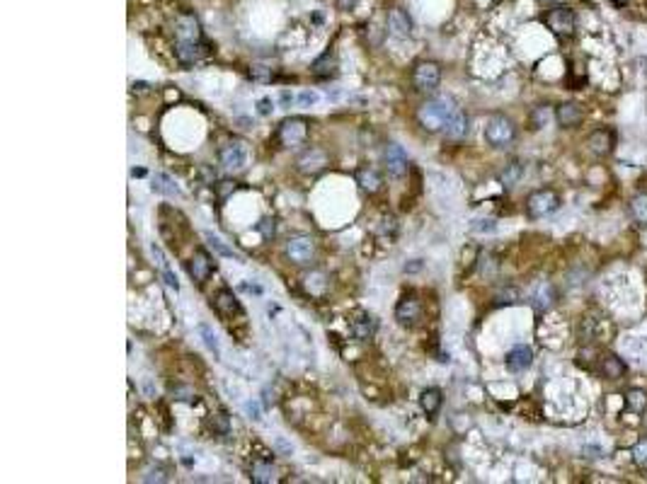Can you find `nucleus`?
I'll return each instance as SVG.
<instances>
[{
	"label": "nucleus",
	"mask_w": 647,
	"mask_h": 484,
	"mask_svg": "<svg viewBox=\"0 0 647 484\" xmlns=\"http://www.w3.org/2000/svg\"><path fill=\"white\" fill-rule=\"evenodd\" d=\"M444 131H446V136H449V138H463V136L468 133V116L463 114L461 109H458L456 114L451 116V121L444 126Z\"/></svg>",
	"instance_id": "nucleus-27"
},
{
	"label": "nucleus",
	"mask_w": 647,
	"mask_h": 484,
	"mask_svg": "<svg viewBox=\"0 0 647 484\" xmlns=\"http://www.w3.org/2000/svg\"><path fill=\"white\" fill-rule=\"evenodd\" d=\"M626 407L633 412V414H640V412L647 407V395L640 387H633V390L626 392Z\"/></svg>",
	"instance_id": "nucleus-30"
},
{
	"label": "nucleus",
	"mask_w": 647,
	"mask_h": 484,
	"mask_svg": "<svg viewBox=\"0 0 647 484\" xmlns=\"http://www.w3.org/2000/svg\"><path fill=\"white\" fill-rule=\"evenodd\" d=\"M216 189H219V197H221V199H226L228 194L238 189V185H235V182H228V180H226V182H219V185H216Z\"/></svg>",
	"instance_id": "nucleus-46"
},
{
	"label": "nucleus",
	"mask_w": 647,
	"mask_h": 484,
	"mask_svg": "<svg viewBox=\"0 0 647 484\" xmlns=\"http://www.w3.org/2000/svg\"><path fill=\"white\" fill-rule=\"evenodd\" d=\"M141 480H143V482H165L168 475L163 470H146Z\"/></svg>",
	"instance_id": "nucleus-42"
},
{
	"label": "nucleus",
	"mask_w": 647,
	"mask_h": 484,
	"mask_svg": "<svg viewBox=\"0 0 647 484\" xmlns=\"http://www.w3.org/2000/svg\"><path fill=\"white\" fill-rule=\"evenodd\" d=\"M555 119L562 128H575L585 119V109L577 102H565L555 109Z\"/></svg>",
	"instance_id": "nucleus-16"
},
{
	"label": "nucleus",
	"mask_w": 647,
	"mask_h": 484,
	"mask_svg": "<svg viewBox=\"0 0 647 484\" xmlns=\"http://www.w3.org/2000/svg\"><path fill=\"white\" fill-rule=\"evenodd\" d=\"M257 233H260L264 240H272L276 235V221L274 218H262V221L257 223Z\"/></svg>",
	"instance_id": "nucleus-38"
},
{
	"label": "nucleus",
	"mask_w": 647,
	"mask_h": 484,
	"mask_svg": "<svg viewBox=\"0 0 647 484\" xmlns=\"http://www.w3.org/2000/svg\"><path fill=\"white\" fill-rule=\"evenodd\" d=\"M274 446H276V451H279L281 456H291V453H293V446L284 439V436H276V439H274Z\"/></svg>",
	"instance_id": "nucleus-43"
},
{
	"label": "nucleus",
	"mask_w": 647,
	"mask_h": 484,
	"mask_svg": "<svg viewBox=\"0 0 647 484\" xmlns=\"http://www.w3.org/2000/svg\"><path fill=\"white\" fill-rule=\"evenodd\" d=\"M553 303H555V291H553V286L550 283H540L536 288V293L531 296V305L538 312H545L553 308Z\"/></svg>",
	"instance_id": "nucleus-23"
},
{
	"label": "nucleus",
	"mask_w": 647,
	"mask_h": 484,
	"mask_svg": "<svg viewBox=\"0 0 647 484\" xmlns=\"http://www.w3.org/2000/svg\"><path fill=\"white\" fill-rule=\"evenodd\" d=\"M548 121H550V107L540 104V107H536V109L531 111V123H533V128H543Z\"/></svg>",
	"instance_id": "nucleus-37"
},
{
	"label": "nucleus",
	"mask_w": 647,
	"mask_h": 484,
	"mask_svg": "<svg viewBox=\"0 0 647 484\" xmlns=\"http://www.w3.org/2000/svg\"><path fill=\"white\" fill-rule=\"evenodd\" d=\"M602 373L606 380H621L626 375V363L619 356H614V353H606L602 358Z\"/></svg>",
	"instance_id": "nucleus-25"
},
{
	"label": "nucleus",
	"mask_w": 647,
	"mask_h": 484,
	"mask_svg": "<svg viewBox=\"0 0 647 484\" xmlns=\"http://www.w3.org/2000/svg\"><path fill=\"white\" fill-rule=\"evenodd\" d=\"M545 27L550 29L555 37H560V39H567V37H572L575 34V29H577V17H575V13L570 8H555V10H550L548 15H545Z\"/></svg>",
	"instance_id": "nucleus-5"
},
{
	"label": "nucleus",
	"mask_w": 647,
	"mask_h": 484,
	"mask_svg": "<svg viewBox=\"0 0 647 484\" xmlns=\"http://www.w3.org/2000/svg\"><path fill=\"white\" fill-rule=\"evenodd\" d=\"M611 3H614V5H619V8H623V5H628V3H631V0H611Z\"/></svg>",
	"instance_id": "nucleus-53"
},
{
	"label": "nucleus",
	"mask_w": 647,
	"mask_h": 484,
	"mask_svg": "<svg viewBox=\"0 0 647 484\" xmlns=\"http://www.w3.org/2000/svg\"><path fill=\"white\" fill-rule=\"evenodd\" d=\"M250 477L255 484H269V482H276V470L269 463H255L252 465Z\"/></svg>",
	"instance_id": "nucleus-29"
},
{
	"label": "nucleus",
	"mask_w": 647,
	"mask_h": 484,
	"mask_svg": "<svg viewBox=\"0 0 647 484\" xmlns=\"http://www.w3.org/2000/svg\"><path fill=\"white\" fill-rule=\"evenodd\" d=\"M317 99H320V94L315 90H301L296 94V102L301 104V107H313V104H317Z\"/></svg>",
	"instance_id": "nucleus-40"
},
{
	"label": "nucleus",
	"mask_w": 647,
	"mask_h": 484,
	"mask_svg": "<svg viewBox=\"0 0 647 484\" xmlns=\"http://www.w3.org/2000/svg\"><path fill=\"white\" fill-rule=\"evenodd\" d=\"M480 226H475V230H480V233H485V230H495V221H478Z\"/></svg>",
	"instance_id": "nucleus-50"
},
{
	"label": "nucleus",
	"mask_w": 647,
	"mask_h": 484,
	"mask_svg": "<svg viewBox=\"0 0 647 484\" xmlns=\"http://www.w3.org/2000/svg\"><path fill=\"white\" fill-rule=\"evenodd\" d=\"M357 182H359V187L364 189V192H369V194H376L381 189V185H384V180H381V175L376 172L374 167H361L357 172Z\"/></svg>",
	"instance_id": "nucleus-26"
},
{
	"label": "nucleus",
	"mask_w": 647,
	"mask_h": 484,
	"mask_svg": "<svg viewBox=\"0 0 647 484\" xmlns=\"http://www.w3.org/2000/svg\"><path fill=\"white\" fill-rule=\"evenodd\" d=\"M303 283H305V291L313 293V296H322V293H325V288H327V281H325V276H322L320 271L305 274Z\"/></svg>",
	"instance_id": "nucleus-32"
},
{
	"label": "nucleus",
	"mask_w": 647,
	"mask_h": 484,
	"mask_svg": "<svg viewBox=\"0 0 647 484\" xmlns=\"http://www.w3.org/2000/svg\"><path fill=\"white\" fill-rule=\"evenodd\" d=\"M417 269H422V262H420V259H415V264H410V267L405 264V271H417Z\"/></svg>",
	"instance_id": "nucleus-52"
},
{
	"label": "nucleus",
	"mask_w": 647,
	"mask_h": 484,
	"mask_svg": "<svg viewBox=\"0 0 647 484\" xmlns=\"http://www.w3.org/2000/svg\"><path fill=\"white\" fill-rule=\"evenodd\" d=\"M207 54H209V46L204 41H178L175 44V56H178L182 66H194L202 58H207Z\"/></svg>",
	"instance_id": "nucleus-9"
},
{
	"label": "nucleus",
	"mask_w": 647,
	"mask_h": 484,
	"mask_svg": "<svg viewBox=\"0 0 647 484\" xmlns=\"http://www.w3.org/2000/svg\"><path fill=\"white\" fill-rule=\"evenodd\" d=\"M250 78L255 80V82H272L274 73H272V68H267V66H252L250 68Z\"/></svg>",
	"instance_id": "nucleus-39"
},
{
	"label": "nucleus",
	"mask_w": 647,
	"mask_h": 484,
	"mask_svg": "<svg viewBox=\"0 0 647 484\" xmlns=\"http://www.w3.org/2000/svg\"><path fill=\"white\" fill-rule=\"evenodd\" d=\"M538 3H540V5H553L555 0H538Z\"/></svg>",
	"instance_id": "nucleus-54"
},
{
	"label": "nucleus",
	"mask_w": 647,
	"mask_h": 484,
	"mask_svg": "<svg viewBox=\"0 0 647 484\" xmlns=\"http://www.w3.org/2000/svg\"><path fill=\"white\" fill-rule=\"evenodd\" d=\"M204 238H207V242H209V247H211V250H214V252H216V255H221V257H228V259H235V262H243V257H240V255H238V252H233V250H231V247H228V245H226V242H223V240L219 238V235H214V233H211V230H207V233H204Z\"/></svg>",
	"instance_id": "nucleus-28"
},
{
	"label": "nucleus",
	"mask_w": 647,
	"mask_h": 484,
	"mask_svg": "<svg viewBox=\"0 0 647 484\" xmlns=\"http://www.w3.org/2000/svg\"><path fill=\"white\" fill-rule=\"evenodd\" d=\"M354 3H357V0H337L339 10H349V8H354Z\"/></svg>",
	"instance_id": "nucleus-51"
},
{
	"label": "nucleus",
	"mask_w": 647,
	"mask_h": 484,
	"mask_svg": "<svg viewBox=\"0 0 647 484\" xmlns=\"http://www.w3.org/2000/svg\"><path fill=\"white\" fill-rule=\"evenodd\" d=\"M199 336H202V341H204V346L214 353L216 358H221V344H219V339H216V334H214V329L209 327V324H199Z\"/></svg>",
	"instance_id": "nucleus-31"
},
{
	"label": "nucleus",
	"mask_w": 647,
	"mask_h": 484,
	"mask_svg": "<svg viewBox=\"0 0 647 484\" xmlns=\"http://www.w3.org/2000/svg\"><path fill=\"white\" fill-rule=\"evenodd\" d=\"M420 407H422V412H425L429 419L437 417L439 409H441V390H439V387H427V390H422Z\"/></svg>",
	"instance_id": "nucleus-20"
},
{
	"label": "nucleus",
	"mask_w": 647,
	"mask_h": 484,
	"mask_svg": "<svg viewBox=\"0 0 647 484\" xmlns=\"http://www.w3.org/2000/svg\"><path fill=\"white\" fill-rule=\"evenodd\" d=\"M313 252H315V242L313 238H308V235H296V238H291L286 242V255H289L291 262L296 264H305L313 259Z\"/></svg>",
	"instance_id": "nucleus-10"
},
{
	"label": "nucleus",
	"mask_w": 647,
	"mask_h": 484,
	"mask_svg": "<svg viewBox=\"0 0 647 484\" xmlns=\"http://www.w3.org/2000/svg\"><path fill=\"white\" fill-rule=\"evenodd\" d=\"M245 412H248V417H250V419H255V422H260V419H262V409H260V405H257L255 400L245 402Z\"/></svg>",
	"instance_id": "nucleus-45"
},
{
	"label": "nucleus",
	"mask_w": 647,
	"mask_h": 484,
	"mask_svg": "<svg viewBox=\"0 0 647 484\" xmlns=\"http://www.w3.org/2000/svg\"><path fill=\"white\" fill-rule=\"evenodd\" d=\"M420 317H422V303L417 300L415 293H408V296H403L398 300L396 320L400 324H405V327H415V324L420 322Z\"/></svg>",
	"instance_id": "nucleus-8"
},
{
	"label": "nucleus",
	"mask_w": 647,
	"mask_h": 484,
	"mask_svg": "<svg viewBox=\"0 0 647 484\" xmlns=\"http://www.w3.org/2000/svg\"><path fill=\"white\" fill-rule=\"evenodd\" d=\"M458 111V107L454 104V99L449 97H437V99H429L420 107L417 111V121H420L422 128H427V131H444V126L451 121V116H454Z\"/></svg>",
	"instance_id": "nucleus-1"
},
{
	"label": "nucleus",
	"mask_w": 647,
	"mask_h": 484,
	"mask_svg": "<svg viewBox=\"0 0 647 484\" xmlns=\"http://www.w3.org/2000/svg\"><path fill=\"white\" fill-rule=\"evenodd\" d=\"M214 269H216V264H214V259L209 257V252L207 250H197L192 255V262H190V274H192V279L197 281V283H204L209 279L211 274H214Z\"/></svg>",
	"instance_id": "nucleus-14"
},
{
	"label": "nucleus",
	"mask_w": 647,
	"mask_h": 484,
	"mask_svg": "<svg viewBox=\"0 0 647 484\" xmlns=\"http://www.w3.org/2000/svg\"><path fill=\"white\" fill-rule=\"evenodd\" d=\"M523 175V165L521 163H509L507 167H504V172L499 175V182H502L504 187H514L516 182L521 180Z\"/></svg>",
	"instance_id": "nucleus-33"
},
{
	"label": "nucleus",
	"mask_w": 647,
	"mask_h": 484,
	"mask_svg": "<svg viewBox=\"0 0 647 484\" xmlns=\"http://www.w3.org/2000/svg\"><path fill=\"white\" fill-rule=\"evenodd\" d=\"M175 37L178 41H204L202 25L194 15H180L175 20Z\"/></svg>",
	"instance_id": "nucleus-13"
},
{
	"label": "nucleus",
	"mask_w": 647,
	"mask_h": 484,
	"mask_svg": "<svg viewBox=\"0 0 647 484\" xmlns=\"http://www.w3.org/2000/svg\"><path fill=\"white\" fill-rule=\"evenodd\" d=\"M516 136V126L511 123V119L502 114L490 116L485 123V141L492 145V148H507V145L514 141Z\"/></svg>",
	"instance_id": "nucleus-2"
},
{
	"label": "nucleus",
	"mask_w": 647,
	"mask_h": 484,
	"mask_svg": "<svg viewBox=\"0 0 647 484\" xmlns=\"http://www.w3.org/2000/svg\"><path fill=\"white\" fill-rule=\"evenodd\" d=\"M209 427L214 429V434H228V429H231V422H228V414L226 412H219V414H211L209 419Z\"/></svg>",
	"instance_id": "nucleus-36"
},
{
	"label": "nucleus",
	"mask_w": 647,
	"mask_h": 484,
	"mask_svg": "<svg viewBox=\"0 0 647 484\" xmlns=\"http://www.w3.org/2000/svg\"><path fill=\"white\" fill-rule=\"evenodd\" d=\"M533 361V351L528 349L526 344H516L514 349L507 353V368L511 373H521V370H526L528 365Z\"/></svg>",
	"instance_id": "nucleus-17"
},
{
	"label": "nucleus",
	"mask_w": 647,
	"mask_h": 484,
	"mask_svg": "<svg viewBox=\"0 0 647 484\" xmlns=\"http://www.w3.org/2000/svg\"><path fill=\"white\" fill-rule=\"evenodd\" d=\"M516 300V291H504L497 296V303H514Z\"/></svg>",
	"instance_id": "nucleus-49"
},
{
	"label": "nucleus",
	"mask_w": 647,
	"mask_h": 484,
	"mask_svg": "<svg viewBox=\"0 0 647 484\" xmlns=\"http://www.w3.org/2000/svg\"><path fill=\"white\" fill-rule=\"evenodd\" d=\"M587 145H589V150L594 155H609L611 148H614V133L606 131V128H597V131L589 133Z\"/></svg>",
	"instance_id": "nucleus-18"
},
{
	"label": "nucleus",
	"mask_w": 647,
	"mask_h": 484,
	"mask_svg": "<svg viewBox=\"0 0 647 484\" xmlns=\"http://www.w3.org/2000/svg\"><path fill=\"white\" fill-rule=\"evenodd\" d=\"M151 189L156 194H163V197H180V187L175 185V180L165 172H156L151 180Z\"/></svg>",
	"instance_id": "nucleus-21"
},
{
	"label": "nucleus",
	"mask_w": 647,
	"mask_h": 484,
	"mask_svg": "<svg viewBox=\"0 0 647 484\" xmlns=\"http://www.w3.org/2000/svg\"><path fill=\"white\" fill-rule=\"evenodd\" d=\"M325 165H327V155L320 148H308L296 158V167L303 175H317L320 170H325Z\"/></svg>",
	"instance_id": "nucleus-12"
},
{
	"label": "nucleus",
	"mask_w": 647,
	"mask_h": 484,
	"mask_svg": "<svg viewBox=\"0 0 647 484\" xmlns=\"http://www.w3.org/2000/svg\"><path fill=\"white\" fill-rule=\"evenodd\" d=\"M219 160L226 170H243L245 165H248V143L240 138H233V141H226V143L221 145L219 150Z\"/></svg>",
	"instance_id": "nucleus-6"
},
{
	"label": "nucleus",
	"mask_w": 647,
	"mask_h": 484,
	"mask_svg": "<svg viewBox=\"0 0 647 484\" xmlns=\"http://www.w3.org/2000/svg\"><path fill=\"white\" fill-rule=\"evenodd\" d=\"M293 99H296V97H293V94H291L289 90H281V92H279V102H281V107H291V102H293Z\"/></svg>",
	"instance_id": "nucleus-48"
},
{
	"label": "nucleus",
	"mask_w": 647,
	"mask_h": 484,
	"mask_svg": "<svg viewBox=\"0 0 647 484\" xmlns=\"http://www.w3.org/2000/svg\"><path fill=\"white\" fill-rule=\"evenodd\" d=\"M560 209V197L553 189H538L526 199V214L531 218H543L550 216L553 211Z\"/></svg>",
	"instance_id": "nucleus-3"
},
{
	"label": "nucleus",
	"mask_w": 647,
	"mask_h": 484,
	"mask_svg": "<svg viewBox=\"0 0 647 484\" xmlns=\"http://www.w3.org/2000/svg\"><path fill=\"white\" fill-rule=\"evenodd\" d=\"M388 32L393 34V37H410L413 34V17L408 15V10L403 8H393L391 13H388Z\"/></svg>",
	"instance_id": "nucleus-15"
},
{
	"label": "nucleus",
	"mask_w": 647,
	"mask_h": 484,
	"mask_svg": "<svg viewBox=\"0 0 647 484\" xmlns=\"http://www.w3.org/2000/svg\"><path fill=\"white\" fill-rule=\"evenodd\" d=\"M631 456H633V463L638 465L640 470H647V439L638 441V444L633 446Z\"/></svg>",
	"instance_id": "nucleus-35"
},
{
	"label": "nucleus",
	"mask_w": 647,
	"mask_h": 484,
	"mask_svg": "<svg viewBox=\"0 0 647 484\" xmlns=\"http://www.w3.org/2000/svg\"><path fill=\"white\" fill-rule=\"evenodd\" d=\"M376 327H379V324H376L374 315H369V312H361L357 320H352V334H354L357 339H371Z\"/></svg>",
	"instance_id": "nucleus-22"
},
{
	"label": "nucleus",
	"mask_w": 647,
	"mask_h": 484,
	"mask_svg": "<svg viewBox=\"0 0 647 484\" xmlns=\"http://www.w3.org/2000/svg\"><path fill=\"white\" fill-rule=\"evenodd\" d=\"M214 305H216V310H219L223 317L243 315V308H240V303H238V300H235L233 291H226V288H223V291L216 293Z\"/></svg>",
	"instance_id": "nucleus-19"
},
{
	"label": "nucleus",
	"mask_w": 647,
	"mask_h": 484,
	"mask_svg": "<svg viewBox=\"0 0 647 484\" xmlns=\"http://www.w3.org/2000/svg\"><path fill=\"white\" fill-rule=\"evenodd\" d=\"M170 392H173L178 400H190L192 397V390L187 385H173V387H170Z\"/></svg>",
	"instance_id": "nucleus-47"
},
{
	"label": "nucleus",
	"mask_w": 647,
	"mask_h": 484,
	"mask_svg": "<svg viewBox=\"0 0 647 484\" xmlns=\"http://www.w3.org/2000/svg\"><path fill=\"white\" fill-rule=\"evenodd\" d=\"M384 160H386L388 172H391L393 177H405V175H408L410 160H408V153L403 150V145L388 143L386 150H384Z\"/></svg>",
	"instance_id": "nucleus-11"
},
{
	"label": "nucleus",
	"mask_w": 647,
	"mask_h": 484,
	"mask_svg": "<svg viewBox=\"0 0 647 484\" xmlns=\"http://www.w3.org/2000/svg\"><path fill=\"white\" fill-rule=\"evenodd\" d=\"M163 279H165V286L170 288V291H175L178 293L180 291V283H178V276L173 274L170 269H163Z\"/></svg>",
	"instance_id": "nucleus-44"
},
{
	"label": "nucleus",
	"mask_w": 647,
	"mask_h": 484,
	"mask_svg": "<svg viewBox=\"0 0 647 484\" xmlns=\"http://www.w3.org/2000/svg\"><path fill=\"white\" fill-rule=\"evenodd\" d=\"M313 75L315 78H320V80H325V78H332L335 73H337V58H335V54H330V51H325L317 61L313 63Z\"/></svg>",
	"instance_id": "nucleus-24"
},
{
	"label": "nucleus",
	"mask_w": 647,
	"mask_h": 484,
	"mask_svg": "<svg viewBox=\"0 0 647 484\" xmlns=\"http://www.w3.org/2000/svg\"><path fill=\"white\" fill-rule=\"evenodd\" d=\"M276 136H279V143L284 148H296V145L305 143V138H308V121L301 119V116H291V119L279 123Z\"/></svg>",
	"instance_id": "nucleus-4"
},
{
	"label": "nucleus",
	"mask_w": 647,
	"mask_h": 484,
	"mask_svg": "<svg viewBox=\"0 0 647 484\" xmlns=\"http://www.w3.org/2000/svg\"><path fill=\"white\" fill-rule=\"evenodd\" d=\"M631 216L638 223H647V194H638V197H633Z\"/></svg>",
	"instance_id": "nucleus-34"
},
{
	"label": "nucleus",
	"mask_w": 647,
	"mask_h": 484,
	"mask_svg": "<svg viewBox=\"0 0 647 484\" xmlns=\"http://www.w3.org/2000/svg\"><path fill=\"white\" fill-rule=\"evenodd\" d=\"M441 82V68L434 61H420L413 70V85L420 92H434Z\"/></svg>",
	"instance_id": "nucleus-7"
},
{
	"label": "nucleus",
	"mask_w": 647,
	"mask_h": 484,
	"mask_svg": "<svg viewBox=\"0 0 647 484\" xmlns=\"http://www.w3.org/2000/svg\"><path fill=\"white\" fill-rule=\"evenodd\" d=\"M274 111V102L272 97H262L260 102H257V114L260 116H269Z\"/></svg>",
	"instance_id": "nucleus-41"
}]
</instances>
